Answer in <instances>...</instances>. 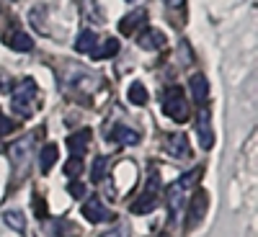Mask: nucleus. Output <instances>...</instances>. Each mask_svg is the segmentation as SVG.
<instances>
[{"instance_id": "2", "label": "nucleus", "mask_w": 258, "mask_h": 237, "mask_svg": "<svg viewBox=\"0 0 258 237\" xmlns=\"http://www.w3.org/2000/svg\"><path fill=\"white\" fill-rule=\"evenodd\" d=\"M163 114L168 116V119H173V121H178V124H183V121H188V101L183 98V91L181 88H170L168 93H165V98H163Z\"/></svg>"}, {"instance_id": "1", "label": "nucleus", "mask_w": 258, "mask_h": 237, "mask_svg": "<svg viewBox=\"0 0 258 237\" xmlns=\"http://www.w3.org/2000/svg\"><path fill=\"white\" fill-rule=\"evenodd\" d=\"M34 101H36V85L34 80H21L18 83V88L13 91L11 96V109L18 114V116H31L34 111Z\"/></svg>"}, {"instance_id": "5", "label": "nucleus", "mask_w": 258, "mask_h": 237, "mask_svg": "<svg viewBox=\"0 0 258 237\" xmlns=\"http://www.w3.org/2000/svg\"><path fill=\"white\" fill-rule=\"evenodd\" d=\"M31 149H34V137H31V134L16 139V142L11 144V152H8V155H11V163H13L16 168H24L26 160L31 157Z\"/></svg>"}, {"instance_id": "13", "label": "nucleus", "mask_w": 258, "mask_h": 237, "mask_svg": "<svg viewBox=\"0 0 258 237\" xmlns=\"http://www.w3.org/2000/svg\"><path fill=\"white\" fill-rule=\"evenodd\" d=\"M158 209V191H145L140 199H135V204L129 206V211L132 214H150V211H155Z\"/></svg>"}, {"instance_id": "23", "label": "nucleus", "mask_w": 258, "mask_h": 237, "mask_svg": "<svg viewBox=\"0 0 258 237\" xmlns=\"http://www.w3.org/2000/svg\"><path fill=\"white\" fill-rule=\"evenodd\" d=\"M16 129V124L8 119V116H3V111H0V137H6V134H11Z\"/></svg>"}, {"instance_id": "14", "label": "nucleus", "mask_w": 258, "mask_h": 237, "mask_svg": "<svg viewBox=\"0 0 258 237\" xmlns=\"http://www.w3.org/2000/svg\"><path fill=\"white\" fill-rule=\"evenodd\" d=\"M188 91H191V96H194V101H197V103H207V98H209V83H207V77L202 72L191 75Z\"/></svg>"}, {"instance_id": "18", "label": "nucleus", "mask_w": 258, "mask_h": 237, "mask_svg": "<svg viewBox=\"0 0 258 237\" xmlns=\"http://www.w3.org/2000/svg\"><path fill=\"white\" fill-rule=\"evenodd\" d=\"M3 219L6 224L13 229V232H26V219H24V211H18V209H8L3 214Z\"/></svg>"}, {"instance_id": "24", "label": "nucleus", "mask_w": 258, "mask_h": 237, "mask_svg": "<svg viewBox=\"0 0 258 237\" xmlns=\"http://www.w3.org/2000/svg\"><path fill=\"white\" fill-rule=\"evenodd\" d=\"M68 191L73 193L75 199H83V196H85V186H83L80 181H70V183H68Z\"/></svg>"}, {"instance_id": "27", "label": "nucleus", "mask_w": 258, "mask_h": 237, "mask_svg": "<svg viewBox=\"0 0 258 237\" xmlns=\"http://www.w3.org/2000/svg\"><path fill=\"white\" fill-rule=\"evenodd\" d=\"M163 3H165L170 11H181V8L186 6V0H163Z\"/></svg>"}, {"instance_id": "4", "label": "nucleus", "mask_w": 258, "mask_h": 237, "mask_svg": "<svg viewBox=\"0 0 258 237\" xmlns=\"http://www.w3.org/2000/svg\"><path fill=\"white\" fill-rule=\"evenodd\" d=\"M147 26V11H132V13H126L121 21H119V34H124V36H135V34H140L142 29Z\"/></svg>"}, {"instance_id": "25", "label": "nucleus", "mask_w": 258, "mask_h": 237, "mask_svg": "<svg viewBox=\"0 0 258 237\" xmlns=\"http://www.w3.org/2000/svg\"><path fill=\"white\" fill-rule=\"evenodd\" d=\"M73 234H75L73 227H68L64 222H57V234H54V237H73Z\"/></svg>"}, {"instance_id": "21", "label": "nucleus", "mask_w": 258, "mask_h": 237, "mask_svg": "<svg viewBox=\"0 0 258 237\" xmlns=\"http://www.w3.org/2000/svg\"><path fill=\"white\" fill-rule=\"evenodd\" d=\"M106 168H109V157H96V160H93V165H91V176H93V181H103Z\"/></svg>"}, {"instance_id": "15", "label": "nucleus", "mask_w": 258, "mask_h": 237, "mask_svg": "<svg viewBox=\"0 0 258 237\" xmlns=\"http://www.w3.org/2000/svg\"><path fill=\"white\" fill-rule=\"evenodd\" d=\"M98 41H101V36L96 31H83L78 36V41H75V49L83 52V54H93V49L98 47Z\"/></svg>"}, {"instance_id": "28", "label": "nucleus", "mask_w": 258, "mask_h": 237, "mask_svg": "<svg viewBox=\"0 0 258 237\" xmlns=\"http://www.w3.org/2000/svg\"><path fill=\"white\" fill-rule=\"evenodd\" d=\"M158 237H170V234H168V232H163V234H158Z\"/></svg>"}, {"instance_id": "3", "label": "nucleus", "mask_w": 258, "mask_h": 237, "mask_svg": "<svg viewBox=\"0 0 258 237\" xmlns=\"http://www.w3.org/2000/svg\"><path fill=\"white\" fill-rule=\"evenodd\" d=\"M207 206H209V193L204 188H197L194 196H191V204H188V224H186V229H194L204 219Z\"/></svg>"}, {"instance_id": "12", "label": "nucleus", "mask_w": 258, "mask_h": 237, "mask_svg": "<svg viewBox=\"0 0 258 237\" xmlns=\"http://www.w3.org/2000/svg\"><path fill=\"white\" fill-rule=\"evenodd\" d=\"M165 149H168L173 157H181V160L191 157V144H188L186 134H170L168 142H165Z\"/></svg>"}, {"instance_id": "20", "label": "nucleus", "mask_w": 258, "mask_h": 237, "mask_svg": "<svg viewBox=\"0 0 258 237\" xmlns=\"http://www.w3.org/2000/svg\"><path fill=\"white\" fill-rule=\"evenodd\" d=\"M126 98H129V103H135V106H145L147 103L145 85L142 83H132V85H129V91H126Z\"/></svg>"}, {"instance_id": "22", "label": "nucleus", "mask_w": 258, "mask_h": 237, "mask_svg": "<svg viewBox=\"0 0 258 237\" xmlns=\"http://www.w3.org/2000/svg\"><path fill=\"white\" fill-rule=\"evenodd\" d=\"M80 170H83V163H80V157H70L68 163H64V176L78 178V176H80Z\"/></svg>"}, {"instance_id": "16", "label": "nucleus", "mask_w": 258, "mask_h": 237, "mask_svg": "<svg viewBox=\"0 0 258 237\" xmlns=\"http://www.w3.org/2000/svg\"><path fill=\"white\" fill-rule=\"evenodd\" d=\"M111 137H114V142H119L124 147H132V144L140 142V134L135 132V129H129V126H114Z\"/></svg>"}, {"instance_id": "19", "label": "nucleus", "mask_w": 258, "mask_h": 237, "mask_svg": "<svg viewBox=\"0 0 258 237\" xmlns=\"http://www.w3.org/2000/svg\"><path fill=\"white\" fill-rule=\"evenodd\" d=\"M119 52V41L116 39H103V44H98L93 49V57L96 59H106V57H114Z\"/></svg>"}, {"instance_id": "17", "label": "nucleus", "mask_w": 258, "mask_h": 237, "mask_svg": "<svg viewBox=\"0 0 258 237\" xmlns=\"http://www.w3.org/2000/svg\"><path fill=\"white\" fill-rule=\"evenodd\" d=\"M57 144H44L41 147V155H39V168H41V173H49L52 165L57 163Z\"/></svg>"}, {"instance_id": "11", "label": "nucleus", "mask_w": 258, "mask_h": 237, "mask_svg": "<svg viewBox=\"0 0 258 237\" xmlns=\"http://www.w3.org/2000/svg\"><path fill=\"white\" fill-rule=\"evenodd\" d=\"M186 186H181L178 181L168 188V193H165V199H168V211H170V219H176V214L181 211V206H183V196H186Z\"/></svg>"}, {"instance_id": "8", "label": "nucleus", "mask_w": 258, "mask_h": 237, "mask_svg": "<svg viewBox=\"0 0 258 237\" xmlns=\"http://www.w3.org/2000/svg\"><path fill=\"white\" fill-rule=\"evenodd\" d=\"M3 41H6V47H11V49H16V52H31V49H34V39H31V34L21 31V29L8 31V34L3 36Z\"/></svg>"}, {"instance_id": "7", "label": "nucleus", "mask_w": 258, "mask_h": 237, "mask_svg": "<svg viewBox=\"0 0 258 237\" xmlns=\"http://www.w3.org/2000/svg\"><path fill=\"white\" fill-rule=\"evenodd\" d=\"M83 217L88 219V222H93V224H103V222H111V219H116L114 214L106 209L98 199H93V201H88V204H83Z\"/></svg>"}, {"instance_id": "9", "label": "nucleus", "mask_w": 258, "mask_h": 237, "mask_svg": "<svg viewBox=\"0 0 258 237\" xmlns=\"http://www.w3.org/2000/svg\"><path fill=\"white\" fill-rule=\"evenodd\" d=\"M91 129H80V132H75L73 137H68V147H70V155L73 157H83L85 152H88V144H91Z\"/></svg>"}, {"instance_id": "6", "label": "nucleus", "mask_w": 258, "mask_h": 237, "mask_svg": "<svg viewBox=\"0 0 258 237\" xmlns=\"http://www.w3.org/2000/svg\"><path fill=\"white\" fill-rule=\"evenodd\" d=\"M194 129H197V137H199L202 149H212L214 147V132H212V116H209V111H199L197 114V124H194Z\"/></svg>"}, {"instance_id": "10", "label": "nucleus", "mask_w": 258, "mask_h": 237, "mask_svg": "<svg viewBox=\"0 0 258 237\" xmlns=\"http://www.w3.org/2000/svg\"><path fill=\"white\" fill-rule=\"evenodd\" d=\"M137 44L142 49H163L165 47V34L158 29H142L137 34Z\"/></svg>"}, {"instance_id": "26", "label": "nucleus", "mask_w": 258, "mask_h": 237, "mask_svg": "<svg viewBox=\"0 0 258 237\" xmlns=\"http://www.w3.org/2000/svg\"><path fill=\"white\" fill-rule=\"evenodd\" d=\"M34 204H36V217H39V219H44V217H47V206H44V201H41V196H36Z\"/></svg>"}]
</instances>
